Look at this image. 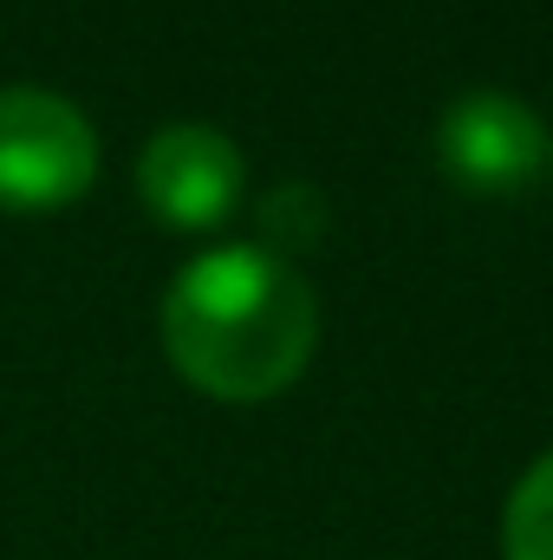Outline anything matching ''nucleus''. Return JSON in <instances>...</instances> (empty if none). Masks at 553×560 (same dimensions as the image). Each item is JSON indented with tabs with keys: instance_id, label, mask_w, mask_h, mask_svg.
Listing matches in <instances>:
<instances>
[{
	"instance_id": "f03ea898",
	"label": "nucleus",
	"mask_w": 553,
	"mask_h": 560,
	"mask_svg": "<svg viewBox=\"0 0 553 560\" xmlns=\"http://www.w3.org/2000/svg\"><path fill=\"white\" fill-rule=\"evenodd\" d=\"M98 176V131L92 118L39 85L0 92V209L46 215L92 189Z\"/></svg>"
},
{
	"instance_id": "0eeeda50",
	"label": "nucleus",
	"mask_w": 553,
	"mask_h": 560,
	"mask_svg": "<svg viewBox=\"0 0 553 560\" xmlns=\"http://www.w3.org/2000/svg\"><path fill=\"white\" fill-rule=\"evenodd\" d=\"M548 176H553V143H548Z\"/></svg>"
},
{
	"instance_id": "20e7f679",
	"label": "nucleus",
	"mask_w": 553,
	"mask_h": 560,
	"mask_svg": "<svg viewBox=\"0 0 553 560\" xmlns=\"http://www.w3.org/2000/svg\"><path fill=\"white\" fill-rule=\"evenodd\" d=\"M436 163L469 196H515L548 163L541 112L515 92H462L436 125Z\"/></svg>"
},
{
	"instance_id": "39448f33",
	"label": "nucleus",
	"mask_w": 553,
	"mask_h": 560,
	"mask_svg": "<svg viewBox=\"0 0 553 560\" xmlns=\"http://www.w3.org/2000/svg\"><path fill=\"white\" fill-rule=\"evenodd\" d=\"M502 560H553V450L515 482L502 509Z\"/></svg>"
},
{
	"instance_id": "7ed1b4c3",
	"label": "nucleus",
	"mask_w": 553,
	"mask_h": 560,
	"mask_svg": "<svg viewBox=\"0 0 553 560\" xmlns=\"http://www.w3.org/2000/svg\"><path fill=\"white\" fill-rule=\"evenodd\" d=\"M242 183H248V163H242L235 138L215 125H196V118L163 125L138 156L143 209H150V222H163L176 235L222 229L242 202Z\"/></svg>"
},
{
	"instance_id": "f257e3e1",
	"label": "nucleus",
	"mask_w": 553,
	"mask_h": 560,
	"mask_svg": "<svg viewBox=\"0 0 553 560\" xmlns=\"http://www.w3.org/2000/svg\"><path fill=\"white\" fill-rule=\"evenodd\" d=\"M156 332L189 392L215 405H268L313 365L319 300L306 275L261 242L209 248L169 280Z\"/></svg>"
},
{
	"instance_id": "423d86ee",
	"label": "nucleus",
	"mask_w": 553,
	"mask_h": 560,
	"mask_svg": "<svg viewBox=\"0 0 553 560\" xmlns=\"http://www.w3.org/2000/svg\"><path fill=\"white\" fill-rule=\"evenodd\" d=\"M261 248L268 255H293V248H313L319 235H326V196L313 189V183H280L268 189V202H261Z\"/></svg>"
}]
</instances>
